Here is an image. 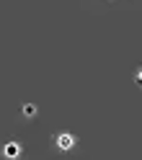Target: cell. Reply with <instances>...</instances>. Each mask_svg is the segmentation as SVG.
Returning <instances> with one entry per match:
<instances>
[{
    "label": "cell",
    "instance_id": "cell-1",
    "mask_svg": "<svg viewBox=\"0 0 142 160\" xmlns=\"http://www.w3.org/2000/svg\"><path fill=\"white\" fill-rule=\"evenodd\" d=\"M57 145H59V147H70V145H73V139H70L67 134H59V137H57Z\"/></svg>",
    "mask_w": 142,
    "mask_h": 160
},
{
    "label": "cell",
    "instance_id": "cell-2",
    "mask_svg": "<svg viewBox=\"0 0 142 160\" xmlns=\"http://www.w3.org/2000/svg\"><path fill=\"white\" fill-rule=\"evenodd\" d=\"M5 152H8V155H11V158H13V155L18 152V147H16V145H8V147H5Z\"/></svg>",
    "mask_w": 142,
    "mask_h": 160
},
{
    "label": "cell",
    "instance_id": "cell-3",
    "mask_svg": "<svg viewBox=\"0 0 142 160\" xmlns=\"http://www.w3.org/2000/svg\"><path fill=\"white\" fill-rule=\"evenodd\" d=\"M137 78H139V83H142V70H139V75H137Z\"/></svg>",
    "mask_w": 142,
    "mask_h": 160
}]
</instances>
